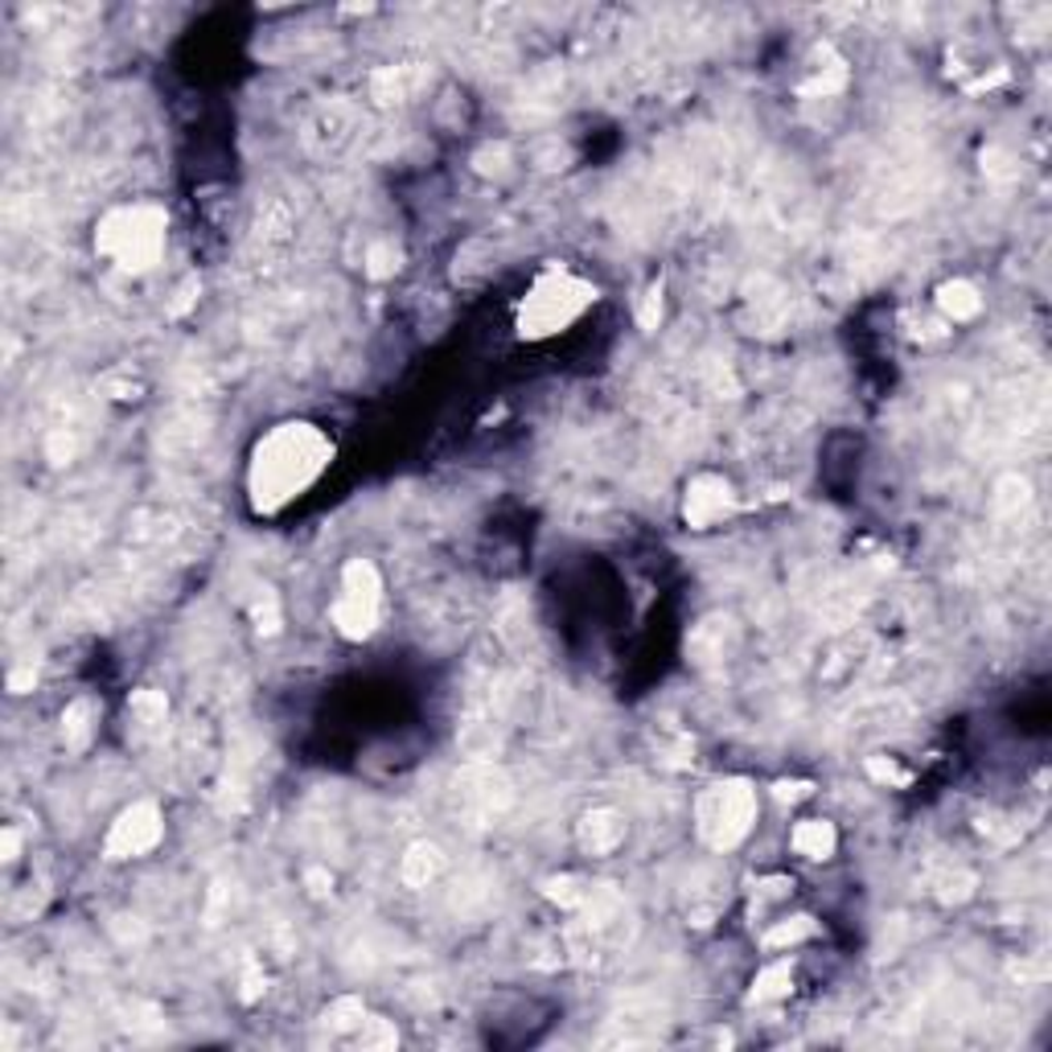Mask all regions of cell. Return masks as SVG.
<instances>
[{"mask_svg": "<svg viewBox=\"0 0 1052 1052\" xmlns=\"http://www.w3.org/2000/svg\"><path fill=\"white\" fill-rule=\"evenodd\" d=\"M333 461L330 437L304 420L276 423L268 437L251 449V465H247V497L256 514H276L285 511L288 502H297L309 494L321 473Z\"/></svg>", "mask_w": 1052, "mask_h": 1052, "instance_id": "cell-1", "label": "cell"}, {"mask_svg": "<svg viewBox=\"0 0 1052 1052\" xmlns=\"http://www.w3.org/2000/svg\"><path fill=\"white\" fill-rule=\"evenodd\" d=\"M165 230L169 218L161 206L149 202H132V206H116L107 211L95 226V251L107 256L120 271H152L165 256Z\"/></svg>", "mask_w": 1052, "mask_h": 1052, "instance_id": "cell-2", "label": "cell"}, {"mask_svg": "<svg viewBox=\"0 0 1052 1052\" xmlns=\"http://www.w3.org/2000/svg\"><path fill=\"white\" fill-rule=\"evenodd\" d=\"M597 304V288L580 280L568 268H547L530 285V292L518 304V333L523 337H551L563 333L571 321H580Z\"/></svg>", "mask_w": 1052, "mask_h": 1052, "instance_id": "cell-3", "label": "cell"}, {"mask_svg": "<svg viewBox=\"0 0 1052 1052\" xmlns=\"http://www.w3.org/2000/svg\"><path fill=\"white\" fill-rule=\"evenodd\" d=\"M756 823V790L744 777L707 785L695 802V830L711 851H732L749 839Z\"/></svg>", "mask_w": 1052, "mask_h": 1052, "instance_id": "cell-4", "label": "cell"}, {"mask_svg": "<svg viewBox=\"0 0 1052 1052\" xmlns=\"http://www.w3.org/2000/svg\"><path fill=\"white\" fill-rule=\"evenodd\" d=\"M378 613H383V576L371 559H350L333 601V625L346 642H366L378 625Z\"/></svg>", "mask_w": 1052, "mask_h": 1052, "instance_id": "cell-5", "label": "cell"}, {"mask_svg": "<svg viewBox=\"0 0 1052 1052\" xmlns=\"http://www.w3.org/2000/svg\"><path fill=\"white\" fill-rule=\"evenodd\" d=\"M165 835V818H161V806L157 802H132L128 811L111 823L104 839V856L107 859H136V856H149L152 847L161 842Z\"/></svg>", "mask_w": 1052, "mask_h": 1052, "instance_id": "cell-6", "label": "cell"}, {"mask_svg": "<svg viewBox=\"0 0 1052 1052\" xmlns=\"http://www.w3.org/2000/svg\"><path fill=\"white\" fill-rule=\"evenodd\" d=\"M358 132V107L350 99H325V104L313 107V116L304 120V144L321 157H333L342 152Z\"/></svg>", "mask_w": 1052, "mask_h": 1052, "instance_id": "cell-7", "label": "cell"}, {"mask_svg": "<svg viewBox=\"0 0 1052 1052\" xmlns=\"http://www.w3.org/2000/svg\"><path fill=\"white\" fill-rule=\"evenodd\" d=\"M457 794H461V802H465L473 814H482V818H490V814H502L506 806H511V777L502 773V769L494 765H477L469 769L465 777L457 782Z\"/></svg>", "mask_w": 1052, "mask_h": 1052, "instance_id": "cell-8", "label": "cell"}, {"mask_svg": "<svg viewBox=\"0 0 1052 1052\" xmlns=\"http://www.w3.org/2000/svg\"><path fill=\"white\" fill-rule=\"evenodd\" d=\"M732 506H737L732 485L723 482V477H716V473H704V477H695V482L687 485L683 518H687L695 530H704V526L720 523L723 514H732Z\"/></svg>", "mask_w": 1052, "mask_h": 1052, "instance_id": "cell-9", "label": "cell"}, {"mask_svg": "<svg viewBox=\"0 0 1052 1052\" xmlns=\"http://www.w3.org/2000/svg\"><path fill=\"white\" fill-rule=\"evenodd\" d=\"M625 835H630V823H625V814L613 811V806H597V811H588L580 823H576V842H580V851H588V856H613L616 847L625 842Z\"/></svg>", "mask_w": 1052, "mask_h": 1052, "instance_id": "cell-10", "label": "cell"}, {"mask_svg": "<svg viewBox=\"0 0 1052 1052\" xmlns=\"http://www.w3.org/2000/svg\"><path fill=\"white\" fill-rule=\"evenodd\" d=\"M842 87H847V62H842L830 45H818L811 54V66H806V78L797 83V90H802V95H814V99H818V95L827 99V95H839Z\"/></svg>", "mask_w": 1052, "mask_h": 1052, "instance_id": "cell-11", "label": "cell"}, {"mask_svg": "<svg viewBox=\"0 0 1052 1052\" xmlns=\"http://www.w3.org/2000/svg\"><path fill=\"white\" fill-rule=\"evenodd\" d=\"M440 872H444V851H440L437 842H411L404 863H399V876H404L407 888L437 884Z\"/></svg>", "mask_w": 1052, "mask_h": 1052, "instance_id": "cell-12", "label": "cell"}, {"mask_svg": "<svg viewBox=\"0 0 1052 1052\" xmlns=\"http://www.w3.org/2000/svg\"><path fill=\"white\" fill-rule=\"evenodd\" d=\"M128 716H132V723H136V732L144 740H157V737H165V728H169V699L161 691H136L132 699H128Z\"/></svg>", "mask_w": 1052, "mask_h": 1052, "instance_id": "cell-13", "label": "cell"}, {"mask_svg": "<svg viewBox=\"0 0 1052 1052\" xmlns=\"http://www.w3.org/2000/svg\"><path fill=\"white\" fill-rule=\"evenodd\" d=\"M790 842H794L797 856L830 859V856H835V847H839V835H835V827H830L827 818H806V823H797V827H794Z\"/></svg>", "mask_w": 1052, "mask_h": 1052, "instance_id": "cell-14", "label": "cell"}, {"mask_svg": "<svg viewBox=\"0 0 1052 1052\" xmlns=\"http://www.w3.org/2000/svg\"><path fill=\"white\" fill-rule=\"evenodd\" d=\"M95 720H99V707L95 699H75V704L62 711V740L71 752H83L95 737Z\"/></svg>", "mask_w": 1052, "mask_h": 1052, "instance_id": "cell-15", "label": "cell"}, {"mask_svg": "<svg viewBox=\"0 0 1052 1052\" xmlns=\"http://www.w3.org/2000/svg\"><path fill=\"white\" fill-rule=\"evenodd\" d=\"M411 87H416V71L407 66H383L371 75V99L378 107H399L404 99H411Z\"/></svg>", "mask_w": 1052, "mask_h": 1052, "instance_id": "cell-16", "label": "cell"}, {"mask_svg": "<svg viewBox=\"0 0 1052 1052\" xmlns=\"http://www.w3.org/2000/svg\"><path fill=\"white\" fill-rule=\"evenodd\" d=\"M937 309L949 316V321H975L983 313V297L970 280H946L937 288Z\"/></svg>", "mask_w": 1052, "mask_h": 1052, "instance_id": "cell-17", "label": "cell"}, {"mask_svg": "<svg viewBox=\"0 0 1052 1052\" xmlns=\"http://www.w3.org/2000/svg\"><path fill=\"white\" fill-rule=\"evenodd\" d=\"M1028 506H1032V485L1016 477V473L999 477V485H995V514L999 518H1020Z\"/></svg>", "mask_w": 1052, "mask_h": 1052, "instance_id": "cell-18", "label": "cell"}, {"mask_svg": "<svg viewBox=\"0 0 1052 1052\" xmlns=\"http://www.w3.org/2000/svg\"><path fill=\"white\" fill-rule=\"evenodd\" d=\"M790 983H794V970H790V963L765 966V970L756 975V983H752V1003H777V999H785V995H790Z\"/></svg>", "mask_w": 1052, "mask_h": 1052, "instance_id": "cell-19", "label": "cell"}, {"mask_svg": "<svg viewBox=\"0 0 1052 1052\" xmlns=\"http://www.w3.org/2000/svg\"><path fill=\"white\" fill-rule=\"evenodd\" d=\"M723 904H728V888H695V892H687V917H691V925H711Z\"/></svg>", "mask_w": 1052, "mask_h": 1052, "instance_id": "cell-20", "label": "cell"}, {"mask_svg": "<svg viewBox=\"0 0 1052 1052\" xmlns=\"http://www.w3.org/2000/svg\"><path fill=\"white\" fill-rule=\"evenodd\" d=\"M399 247H395V239H375L371 247H366V276L371 280H387V276H395L399 271Z\"/></svg>", "mask_w": 1052, "mask_h": 1052, "instance_id": "cell-21", "label": "cell"}, {"mask_svg": "<svg viewBox=\"0 0 1052 1052\" xmlns=\"http://www.w3.org/2000/svg\"><path fill=\"white\" fill-rule=\"evenodd\" d=\"M362 1020H366V1008H362V999H354V995L333 999L330 1008H325V1023H330L333 1032H358Z\"/></svg>", "mask_w": 1052, "mask_h": 1052, "instance_id": "cell-22", "label": "cell"}, {"mask_svg": "<svg viewBox=\"0 0 1052 1052\" xmlns=\"http://www.w3.org/2000/svg\"><path fill=\"white\" fill-rule=\"evenodd\" d=\"M814 933V921L811 917H790L782 921V925H773V930L761 937V946L765 949H782V946H797V942H806Z\"/></svg>", "mask_w": 1052, "mask_h": 1052, "instance_id": "cell-23", "label": "cell"}, {"mask_svg": "<svg viewBox=\"0 0 1052 1052\" xmlns=\"http://www.w3.org/2000/svg\"><path fill=\"white\" fill-rule=\"evenodd\" d=\"M251 616H256V630L259 633H276L280 630V601L271 588H256L251 597Z\"/></svg>", "mask_w": 1052, "mask_h": 1052, "instance_id": "cell-24", "label": "cell"}, {"mask_svg": "<svg viewBox=\"0 0 1052 1052\" xmlns=\"http://www.w3.org/2000/svg\"><path fill=\"white\" fill-rule=\"evenodd\" d=\"M543 892H547L551 901L563 904V909H580L588 884L580 880V876H559V880H547V884H543Z\"/></svg>", "mask_w": 1052, "mask_h": 1052, "instance_id": "cell-25", "label": "cell"}, {"mask_svg": "<svg viewBox=\"0 0 1052 1052\" xmlns=\"http://www.w3.org/2000/svg\"><path fill=\"white\" fill-rule=\"evenodd\" d=\"M395 1040H399V1032H395L387 1020H378V1016H366L358 1028V1044L362 1049H391Z\"/></svg>", "mask_w": 1052, "mask_h": 1052, "instance_id": "cell-26", "label": "cell"}, {"mask_svg": "<svg viewBox=\"0 0 1052 1052\" xmlns=\"http://www.w3.org/2000/svg\"><path fill=\"white\" fill-rule=\"evenodd\" d=\"M868 777H872L876 785H909L913 782V773L897 765L892 756H868Z\"/></svg>", "mask_w": 1052, "mask_h": 1052, "instance_id": "cell-27", "label": "cell"}, {"mask_svg": "<svg viewBox=\"0 0 1052 1052\" xmlns=\"http://www.w3.org/2000/svg\"><path fill=\"white\" fill-rule=\"evenodd\" d=\"M658 321H662V288H650L646 297H642V304H637V325L642 330H658Z\"/></svg>", "mask_w": 1052, "mask_h": 1052, "instance_id": "cell-28", "label": "cell"}, {"mask_svg": "<svg viewBox=\"0 0 1052 1052\" xmlns=\"http://www.w3.org/2000/svg\"><path fill=\"white\" fill-rule=\"evenodd\" d=\"M304 880H309V892H313V897H325V892H333V876L325 872V868H309V872H304Z\"/></svg>", "mask_w": 1052, "mask_h": 1052, "instance_id": "cell-29", "label": "cell"}, {"mask_svg": "<svg viewBox=\"0 0 1052 1052\" xmlns=\"http://www.w3.org/2000/svg\"><path fill=\"white\" fill-rule=\"evenodd\" d=\"M806 794H811V785H806V782H782V785H777V797H782V802H797V797H806Z\"/></svg>", "mask_w": 1052, "mask_h": 1052, "instance_id": "cell-30", "label": "cell"}, {"mask_svg": "<svg viewBox=\"0 0 1052 1052\" xmlns=\"http://www.w3.org/2000/svg\"><path fill=\"white\" fill-rule=\"evenodd\" d=\"M17 851H21V835H17L13 827H4V859H9V863H13V859H17Z\"/></svg>", "mask_w": 1052, "mask_h": 1052, "instance_id": "cell-31", "label": "cell"}, {"mask_svg": "<svg viewBox=\"0 0 1052 1052\" xmlns=\"http://www.w3.org/2000/svg\"><path fill=\"white\" fill-rule=\"evenodd\" d=\"M30 683H33V666L30 670H13V675H9V687H13V691H25Z\"/></svg>", "mask_w": 1052, "mask_h": 1052, "instance_id": "cell-32", "label": "cell"}]
</instances>
